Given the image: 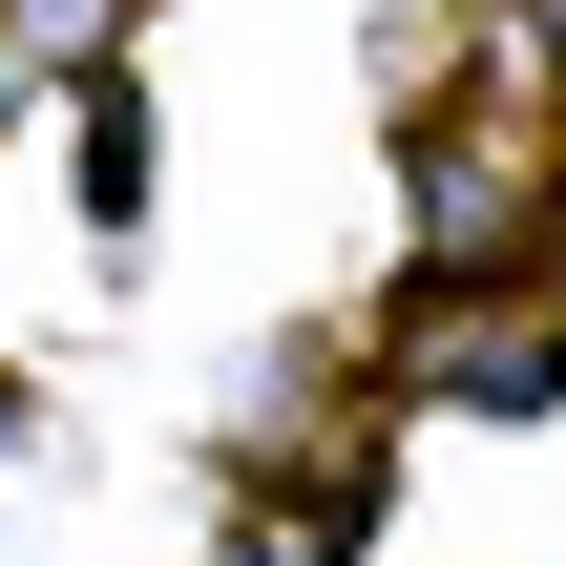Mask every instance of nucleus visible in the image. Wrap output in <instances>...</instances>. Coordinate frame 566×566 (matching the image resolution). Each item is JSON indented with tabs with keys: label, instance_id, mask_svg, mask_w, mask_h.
Segmentation results:
<instances>
[{
	"label": "nucleus",
	"instance_id": "nucleus-1",
	"mask_svg": "<svg viewBox=\"0 0 566 566\" xmlns=\"http://www.w3.org/2000/svg\"><path fill=\"white\" fill-rule=\"evenodd\" d=\"M420 378H441V399H483V420H525V399L566 378V315H462V336L420 315Z\"/></svg>",
	"mask_w": 566,
	"mask_h": 566
},
{
	"label": "nucleus",
	"instance_id": "nucleus-2",
	"mask_svg": "<svg viewBox=\"0 0 566 566\" xmlns=\"http://www.w3.org/2000/svg\"><path fill=\"white\" fill-rule=\"evenodd\" d=\"M84 210H147V105H126V84L84 105Z\"/></svg>",
	"mask_w": 566,
	"mask_h": 566
},
{
	"label": "nucleus",
	"instance_id": "nucleus-3",
	"mask_svg": "<svg viewBox=\"0 0 566 566\" xmlns=\"http://www.w3.org/2000/svg\"><path fill=\"white\" fill-rule=\"evenodd\" d=\"M546 42H566V0H546Z\"/></svg>",
	"mask_w": 566,
	"mask_h": 566
}]
</instances>
